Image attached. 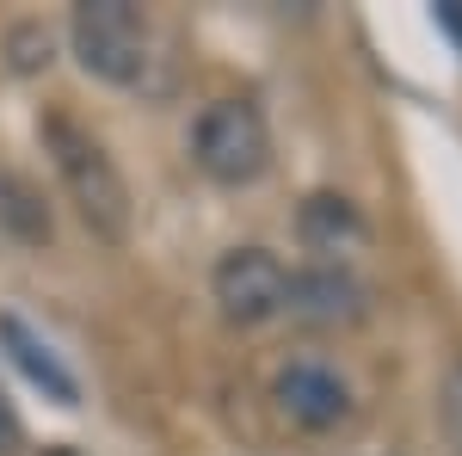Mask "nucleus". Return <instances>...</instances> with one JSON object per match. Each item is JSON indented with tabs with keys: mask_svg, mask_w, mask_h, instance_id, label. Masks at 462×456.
Segmentation results:
<instances>
[{
	"mask_svg": "<svg viewBox=\"0 0 462 456\" xmlns=\"http://www.w3.org/2000/svg\"><path fill=\"white\" fill-rule=\"evenodd\" d=\"M37 130H43V148H50L56 173L69 185L80 222H87L99 241H124V235H130V185L111 167V154L99 148V136L80 130L69 111H50Z\"/></svg>",
	"mask_w": 462,
	"mask_h": 456,
	"instance_id": "1",
	"label": "nucleus"
},
{
	"mask_svg": "<svg viewBox=\"0 0 462 456\" xmlns=\"http://www.w3.org/2000/svg\"><path fill=\"white\" fill-rule=\"evenodd\" d=\"M74 56L93 80H111V87H143L148 80V50H154V32H148L143 6L130 0H80L69 19Z\"/></svg>",
	"mask_w": 462,
	"mask_h": 456,
	"instance_id": "2",
	"label": "nucleus"
},
{
	"mask_svg": "<svg viewBox=\"0 0 462 456\" xmlns=\"http://www.w3.org/2000/svg\"><path fill=\"white\" fill-rule=\"evenodd\" d=\"M191 161L216 185H253L272 167V130L253 99H216L191 130Z\"/></svg>",
	"mask_w": 462,
	"mask_h": 456,
	"instance_id": "3",
	"label": "nucleus"
},
{
	"mask_svg": "<svg viewBox=\"0 0 462 456\" xmlns=\"http://www.w3.org/2000/svg\"><path fill=\"white\" fill-rule=\"evenodd\" d=\"M210 290H216L222 315L235 321V327H259V321L284 315L290 272L278 265V253H265V247H235V253L216 259Z\"/></svg>",
	"mask_w": 462,
	"mask_h": 456,
	"instance_id": "4",
	"label": "nucleus"
},
{
	"mask_svg": "<svg viewBox=\"0 0 462 456\" xmlns=\"http://www.w3.org/2000/svg\"><path fill=\"white\" fill-rule=\"evenodd\" d=\"M272 401H278V414H284L290 425H302V432H339V425L357 414L352 383H346L339 370H327V364H284L278 383H272Z\"/></svg>",
	"mask_w": 462,
	"mask_h": 456,
	"instance_id": "5",
	"label": "nucleus"
},
{
	"mask_svg": "<svg viewBox=\"0 0 462 456\" xmlns=\"http://www.w3.org/2000/svg\"><path fill=\"white\" fill-rule=\"evenodd\" d=\"M284 309L309 327H346L364 315V284L346 265H309V272H290Z\"/></svg>",
	"mask_w": 462,
	"mask_h": 456,
	"instance_id": "6",
	"label": "nucleus"
},
{
	"mask_svg": "<svg viewBox=\"0 0 462 456\" xmlns=\"http://www.w3.org/2000/svg\"><path fill=\"white\" fill-rule=\"evenodd\" d=\"M296 235L302 247L315 253L320 265H339L346 253L370 241V228H364V216H357L352 198H339V191H315V198H302V210H296Z\"/></svg>",
	"mask_w": 462,
	"mask_h": 456,
	"instance_id": "7",
	"label": "nucleus"
},
{
	"mask_svg": "<svg viewBox=\"0 0 462 456\" xmlns=\"http://www.w3.org/2000/svg\"><path fill=\"white\" fill-rule=\"evenodd\" d=\"M0 346L13 351V364H19V370H25V377H32L50 401H62V407H74V401H80V383L62 370V358L43 346V340H37L19 315H0Z\"/></svg>",
	"mask_w": 462,
	"mask_h": 456,
	"instance_id": "8",
	"label": "nucleus"
},
{
	"mask_svg": "<svg viewBox=\"0 0 462 456\" xmlns=\"http://www.w3.org/2000/svg\"><path fill=\"white\" fill-rule=\"evenodd\" d=\"M0 235H13L19 247H50V235H56L43 191L13 167H0Z\"/></svg>",
	"mask_w": 462,
	"mask_h": 456,
	"instance_id": "9",
	"label": "nucleus"
},
{
	"mask_svg": "<svg viewBox=\"0 0 462 456\" xmlns=\"http://www.w3.org/2000/svg\"><path fill=\"white\" fill-rule=\"evenodd\" d=\"M50 32L37 25V19H25V25H13L6 32V56H13V74H37V69H50Z\"/></svg>",
	"mask_w": 462,
	"mask_h": 456,
	"instance_id": "10",
	"label": "nucleus"
},
{
	"mask_svg": "<svg viewBox=\"0 0 462 456\" xmlns=\"http://www.w3.org/2000/svg\"><path fill=\"white\" fill-rule=\"evenodd\" d=\"M438 414H444V432L457 438V451H462V358L444 370V388H438Z\"/></svg>",
	"mask_w": 462,
	"mask_h": 456,
	"instance_id": "11",
	"label": "nucleus"
},
{
	"mask_svg": "<svg viewBox=\"0 0 462 456\" xmlns=\"http://www.w3.org/2000/svg\"><path fill=\"white\" fill-rule=\"evenodd\" d=\"M431 19H438V32H444V37H457V50H462V0H438Z\"/></svg>",
	"mask_w": 462,
	"mask_h": 456,
	"instance_id": "12",
	"label": "nucleus"
},
{
	"mask_svg": "<svg viewBox=\"0 0 462 456\" xmlns=\"http://www.w3.org/2000/svg\"><path fill=\"white\" fill-rule=\"evenodd\" d=\"M19 451V414L6 407V395H0V456H13Z\"/></svg>",
	"mask_w": 462,
	"mask_h": 456,
	"instance_id": "13",
	"label": "nucleus"
},
{
	"mask_svg": "<svg viewBox=\"0 0 462 456\" xmlns=\"http://www.w3.org/2000/svg\"><path fill=\"white\" fill-rule=\"evenodd\" d=\"M43 456H74V451H62V444H56V451H43Z\"/></svg>",
	"mask_w": 462,
	"mask_h": 456,
	"instance_id": "14",
	"label": "nucleus"
}]
</instances>
